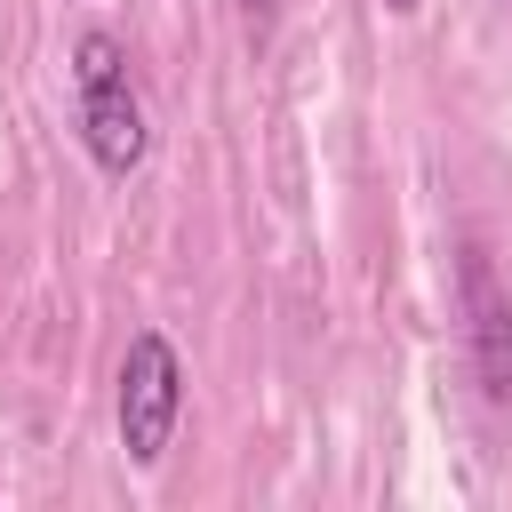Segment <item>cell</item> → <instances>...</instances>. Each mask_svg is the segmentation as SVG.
<instances>
[{
	"label": "cell",
	"mask_w": 512,
	"mask_h": 512,
	"mask_svg": "<svg viewBox=\"0 0 512 512\" xmlns=\"http://www.w3.org/2000/svg\"><path fill=\"white\" fill-rule=\"evenodd\" d=\"M384 8H392V16H408V8H416V0H384Z\"/></svg>",
	"instance_id": "cell-4"
},
{
	"label": "cell",
	"mask_w": 512,
	"mask_h": 512,
	"mask_svg": "<svg viewBox=\"0 0 512 512\" xmlns=\"http://www.w3.org/2000/svg\"><path fill=\"white\" fill-rule=\"evenodd\" d=\"M456 296H464V336H472V368L496 400H512V296L496 288L488 256L464 248L456 256Z\"/></svg>",
	"instance_id": "cell-3"
},
{
	"label": "cell",
	"mask_w": 512,
	"mask_h": 512,
	"mask_svg": "<svg viewBox=\"0 0 512 512\" xmlns=\"http://www.w3.org/2000/svg\"><path fill=\"white\" fill-rule=\"evenodd\" d=\"M72 88H80V144L104 176H136L144 168V104L128 88V48L112 32H80L72 40Z\"/></svg>",
	"instance_id": "cell-1"
},
{
	"label": "cell",
	"mask_w": 512,
	"mask_h": 512,
	"mask_svg": "<svg viewBox=\"0 0 512 512\" xmlns=\"http://www.w3.org/2000/svg\"><path fill=\"white\" fill-rule=\"evenodd\" d=\"M248 8H264V0H248Z\"/></svg>",
	"instance_id": "cell-5"
},
{
	"label": "cell",
	"mask_w": 512,
	"mask_h": 512,
	"mask_svg": "<svg viewBox=\"0 0 512 512\" xmlns=\"http://www.w3.org/2000/svg\"><path fill=\"white\" fill-rule=\"evenodd\" d=\"M176 416H184V360L160 328H136L128 360H120V448H128V464H160L168 440H176Z\"/></svg>",
	"instance_id": "cell-2"
}]
</instances>
